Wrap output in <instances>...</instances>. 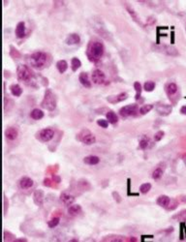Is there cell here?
Here are the masks:
<instances>
[{
  "label": "cell",
  "mask_w": 186,
  "mask_h": 242,
  "mask_svg": "<svg viewBox=\"0 0 186 242\" xmlns=\"http://www.w3.org/2000/svg\"><path fill=\"white\" fill-rule=\"evenodd\" d=\"M104 52H105L104 45L101 42L94 41V42H91L88 45L86 55L91 62H98L102 58V56L104 55Z\"/></svg>",
  "instance_id": "obj_1"
},
{
  "label": "cell",
  "mask_w": 186,
  "mask_h": 242,
  "mask_svg": "<svg viewBox=\"0 0 186 242\" xmlns=\"http://www.w3.org/2000/svg\"><path fill=\"white\" fill-rule=\"evenodd\" d=\"M48 58H49V55L46 54V52L37 51L29 56V62H30L31 66H33L34 68L42 69L47 65Z\"/></svg>",
  "instance_id": "obj_2"
},
{
  "label": "cell",
  "mask_w": 186,
  "mask_h": 242,
  "mask_svg": "<svg viewBox=\"0 0 186 242\" xmlns=\"http://www.w3.org/2000/svg\"><path fill=\"white\" fill-rule=\"evenodd\" d=\"M56 96L50 89H47L44 95V99L42 101V107L49 111H53L56 108Z\"/></svg>",
  "instance_id": "obj_3"
},
{
  "label": "cell",
  "mask_w": 186,
  "mask_h": 242,
  "mask_svg": "<svg viewBox=\"0 0 186 242\" xmlns=\"http://www.w3.org/2000/svg\"><path fill=\"white\" fill-rule=\"evenodd\" d=\"M18 79L20 81L23 82H28L31 81V80L33 79V73L31 71V69L26 66V65H20L18 67Z\"/></svg>",
  "instance_id": "obj_4"
},
{
  "label": "cell",
  "mask_w": 186,
  "mask_h": 242,
  "mask_svg": "<svg viewBox=\"0 0 186 242\" xmlns=\"http://www.w3.org/2000/svg\"><path fill=\"white\" fill-rule=\"evenodd\" d=\"M138 113H140V109L138 107V105H136V104L128 105V106L121 108L119 111V114L124 118L136 116V115H138Z\"/></svg>",
  "instance_id": "obj_5"
},
{
  "label": "cell",
  "mask_w": 186,
  "mask_h": 242,
  "mask_svg": "<svg viewBox=\"0 0 186 242\" xmlns=\"http://www.w3.org/2000/svg\"><path fill=\"white\" fill-rule=\"evenodd\" d=\"M80 140L81 141L82 143H85L86 145H90V144H93L95 143L96 142V138L95 136L93 135L89 130L85 129L84 131H81L80 134Z\"/></svg>",
  "instance_id": "obj_6"
},
{
  "label": "cell",
  "mask_w": 186,
  "mask_h": 242,
  "mask_svg": "<svg viewBox=\"0 0 186 242\" xmlns=\"http://www.w3.org/2000/svg\"><path fill=\"white\" fill-rule=\"evenodd\" d=\"M37 136H38V139L41 142H49L54 136V131L53 129H50V128H46V129L41 130L38 133Z\"/></svg>",
  "instance_id": "obj_7"
},
{
  "label": "cell",
  "mask_w": 186,
  "mask_h": 242,
  "mask_svg": "<svg viewBox=\"0 0 186 242\" xmlns=\"http://www.w3.org/2000/svg\"><path fill=\"white\" fill-rule=\"evenodd\" d=\"M91 78H92L93 83H95V85H103V83H104L105 80H106L105 74L103 73L101 70H99V69H95L94 71L92 72Z\"/></svg>",
  "instance_id": "obj_8"
},
{
  "label": "cell",
  "mask_w": 186,
  "mask_h": 242,
  "mask_svg": "<svg viewBox=\"0 0 186 242\" xmlns=\"http://www.w3.org/2000/svg\"><path fill=\"white\" fill-rule=\"evenodd\" d=\"M155 109H156V111L160 115H162V116H166V115H169L172 112V107L170 105L162 104V103H158Z\"/></svg>",
  "instance_id": "obj_9"
},
{
  "label": "cell",
  "mask_w": 186,
  "mask_h": 242,
  "mask_svg": "<svg viewBox=\"0 0 186 242\" xmlns=\"http://www.w3.org/2000/svg\"><path fill=\"white\" fill-rule=\"evenodd\" d=\"M127 98H128V94L126 92H122V93L117 94V95H112V96L108 97L107 100L111 104H116V103H119V102L126 100Z\"/></svg>",
  "instance_id": "obj_10"
},
{
  "label": "cell",
  "mask_w": 186,
  "mask_h": 242,
  "mask_svg": "<svg viewBox=\"0 0 186 242\" xmlns=\"http://www.w3.org/2000/svg\"><path fill=\"white\" fill-rule=\"evenodd\" d=\"M60 201L65 205H71L75 202V197L67 192H63L60 194Z\"/></svg>",
  "instance_id": "obj_11"
},
{
  "label": "cell",
  "mask_w": 186,
  "mask_h": 242,
  "mask_svg": "<svg viewBox=\"0 0 186 242\" xmlns=\"http://www.w3.org/2000/svg\"><path fill=\"white\" fill-rule=\"evenodd\" d=\"M33 199L36 205L41 206L44 202V192L42 190H36L33 194Z\"/></svg>",
  "instance_id": "obj_12"
},
{
  "label": "cell",
  "mask_w": 186,
  "mask_h": 242,
  "mask_svg": "<svg viewBox=\"0 0 186 242\" xmlns=\"http://www.w3.org/2000/svg\"><path fill=\"white\" fill-rule=\"evenodd\" d=\"M165 90H166V93L168 94V96L171 98L172 96L174 95V94H177V92L178 90V87L174 82H170L166 85V87H165Z\"/></svg>",
  "instance_id": "obj_13"
},
{
  "label": "cell",
  "mask_w": 186,
  "mask_h": 242,
  "mask_svg": "<svg viewBox=\"0 0 186 242\" xmlns=\"http://www.w3.org/2000/svg\"><path fill=\"white\" fill-rule=\"evenodd\" d=\"M18 130L14 127H10L5 131V136L9 141H15L18 138Z\"/></svg>",
  "instance_id": "obj_14"
},
{
  "label": "cell",
  "mask_w": 186,
  "mask_h": 242,
  "mask_svg": "<svg viewBox=\"0 0 186 242\" xmlns=\"http://www.w3.org/2000/svg\"><path fill=\"white\" fill-rule=\"evenodd\" d=\"M79 80H80V82L81 83L82 85H84L85 87L86 88H90L91 87V81L89 80V78H88V75L87 73H80V76H79Z\"/></svg>",
  "instance_id": "obj_15"
},
{
  "label": "cell",
  "mask_w": 186,
  "mask_h": 242,
  "mask_svg": "<svg viewBox=\"0 0 186 242\" xmlns=\"http://www.w3.org/2000/svg\"><path fill=\"white\" fill-rule=\"evenodd\" d=\"M80 41V36H79L78 34H76V33H72V34L68 35L67 38H66V40H65L66 44H67V45H70V46L79 44Z\"/></svg>",
  "instance_id": "obj_16"
},
{
  "label": "cell",
  "mask_w": 186,
  "mask_h": 242,
  "mask_svg": "<svg viewBox=\"0 0 186 242\" xmlns=\"http://www.w3.org/2000/svg\"><path fill=\"white\" fill-rule=\"evenodd\" d=\"M25 35V25L23 22H20L18 23L17 27H16V36L18 39L23 38Z\"/></svg>",
  "instance_id": "obj_17"
},
{
  "label": "cell",
  "mask_w": 186,
  "mask_h": 242,
  "mask_svg": "<svg viewBox=\"0 0 186 242\" xmlns=\"http://www.w3.org/2000/svg\"><path fill=\"white\" fill-rule=\"evenodd\" d=\"M19 186L22 189H29L33 186V180L30 177L24 176L19 181Z\"/></svg>",
  "instance_id": "obj_18"
},
{
  "label": "cell",
  "mask_w": 186,
  "mask_h": 242,
  "mask_svg": "<svg viewBox=\"0 0 186 242\" xmlns=\"http://www.w3.org/2000/svg\"><path fill=\"white\" fill-rule=\"evenodd\" d=\"M170 202H171V198L168 196H160L156 201L157 204L164 208L168 207V205L170 204Z\"/></svg>",
  "instance_id": "obj_19"
},
{
  "label": "cell",
  "mask_w": 186,
  "mask_h": 242,
  "mask_svg": "<svg viewBox=\"0 0 186 242\" xmlns=\"http://www.w3.org/2000/svg\"><path fill=\"white\" fill-rule=\"evenodd\" d=\"M100 162V159L99 157L97 156H94V155H89V156H86L85 159H84V163L86 164V165H89V166H94V165H97L99 164Z\"/></svg>",
  "instance_id": "obj_20"
},
{
  "label": "cell",
  "mask_w": 186,
  "mask_h": 242,
  "mask_svg": "<svg viewBox=\"0 0 186 242\" xmlns=\"http://www.w3.org/2000/svg\"><path fill=\"white\" fill-rule=\"evenodd\" d=\"M81 213V206L79 204H74V205H71L68 208V214L71 216H78Z\"/></svg>",
  "instance_id": "obj_21"
},
{
  "label": "cell",
  "mask_w": 186,
  "mask_h": 242,
  "mask_svg": "<svg viewBox=\"0 0 186 242\" xmlns=\"http://www.w3.org/2000/svg\"><path fill=\"white\" fill-rule=\"evenodd\" d=\"M106 116H107V121L110 122L111 124H112V125L117 124V122H118V117H117V115H116V113L115 111H109L107 112V114H106Z\"/></svg>",
  "instance_id": "obj_22"
},
{
  "label": "cell",
  "mask_w": 186,
  "mask_h": 242,
  "mask_svg": "<svg viewBox=\"0 0 186 242\" xmlns=\"http://www.w3.org/2000/svg\"><path fill=\"white\" fill-rule=\"evenodd\" d=\"M30 116L34 120H40L44 117V112H43V111H41L39 109H34L30 112Z\"/></svg>",
  "instance_id": "obj_23"
},
{
  "label": "cell",
  "mask_w": 186,
  "mask_h": 242,
  "mask_svg": "<svg viewBox=\"0 0 186 242\" xmlns=\"http://www.w3.org/2000/svg\"><path fill=\"white\" fill-rule=\"evenodd\" d=\"M126 9H127V11H128V13L131 15V17H132V18L135 20V22L137 23H139L140 25H142V26H143V24L142 23V22H141V19H140V18H139V16H138V14L135 12V10L134 9H132V8H130V7H128V6H126Z\"/></svg>",
  "instance_id": "obj_24"
},
{
  "label": "cell",
  "mask_w": 186,
  "mask_h": 242,
  "mask_svg": "<svg viewBox=\"0 0 186 242\" xmlns=\"http://www.w3.org/2000/svg\"><path fill=\"white\" fill-rule=\"evenodd\" d=\"M10 90H11V93L16 97H19L23 93V88L18 85H12L11 87H10Z\"/></svg>",
  "instance_id": "obj_25"
},
{
  "label": "cell",
  "mask_w": 186,
  "mask_h": 242,
  "mask_svg": "<svg viewBox=\"0 0 186 242\" xmlns=\"http://www.w3.org/2000/svg\"><path fill=\"white\" fill-rule=\"evenodd\" d=\"M173 220H177V221H179V222L186 223V209L181 210L179 213L173 215Z\"/></svg>",
  "instance_id": "obj_26"
},
{
  "label": "cell",
  "mask_w": 186,
  "mask_h": 242,
  "mask_svg": "<svg viewBox=\"0 0 186 242\" xmlns=\"http://www.w3.org/2000/svg\"><path fill=\"white\" fill-rule=\"evenodd\" d=\"M56 68H57V70H58V72L59 73H64L66 70H67V68H68V64H67V62L65 61V60H59L57 63H56Z\"/></svg>",
  "instance_id": "obj_27"
},
{
  "label": "cell",
  "mask_w": 186,
  "mask_h": 242,
  "mask_svg": "<svg viewBox=\"0 0 186 242\" xmlns=\"http://www.w3.org/2000/svg\"><path fill=\"white\" fill-rule=\"evenodd\" d=\"M81 66V62L79 58L77 57H74L73 59L71 60V68H72V71L76 72L80 67Z\"/></svg>",
  "instance_id": "obj_28"
},
{
  "label": "cell",
  "mask_w": 186,
  "mask_h": 242,
  "mask_svg": "<svg viewBox=\"0 0 186 242\" xmlns=\"http://www.w3.org/2000/svg\"><path fill=\"white\" fill-rule=\"evenodd\" d=\"M165 49H164V52L168 55H172V56H175L178 54V51L175 49L173 47H168V46H164Z\"/></svg>",
  "instance_id": "obj_29"
},
{
  "label": "cell",
  "mask_w": 186,
  "mask_h": 242,
  "mask_svg": "<svg viewBox=\"0 0 186 242\" xmlns=\"http://www.w3.org/2000/svg\"><path fill=\"white\" fill-rule=\"evenodd\" d=\"M162 175H163V170L161 169V167H157V169H155L152 172V177L155 180L160 179V178L162 177Z\"/></svg>",
  "instance_id": "obj_30"
},
{
  "label": "cell",
  "mask_w": 186,
  "mask_h": 242,
  "mask_svg": "<svg viewBox=\"0 0 186 242\" xmlns=\"http://www.w3.org/2000/svg\"><path fill=\"white\" fill-rule=\"evenodd\" d=\"M150 189H151V184L150 183H143L140 187V191L142 194H147L150 191Z\"/></svg>",
  "instance_id": "obj_31"
},
{
  "label": "cell",
  "mask_w": 186,
  "mask_h": 242,
  "mask_svg": "<svg viewBox=\"0 0 186 242\" xmlns=\"http://www.w3.org/2000/svg\"><path fill=\"white\" fill-rule=\"evenodd\" d=\"M134 88H135V90H136V92H137L135 99H136V100H139V98L141 97V92H142V85H141V83H140L139 81H136L135 83H134Z\"/></svg>",
  "instance_id": "obj_32"
},
{
  "label": "cell",
  "mask_w": 186,
  "mask_h": 242,
  "mask_svg": "<svg viewBox=\"0 0 186 242\" xmlns=\"http://www.w3.org/2000/svg\"><path fill=\"white\" fill-rule=\"evenodd\" d=\"M143 88H144V90H146V91L150 92V91L154 90V88H155V83H154L153 81H151V80L147 81L146 83H144Z\"/></svg>",
  "instance_id": "obj_33"
},
{
  "label": "cell",
  "mask_w": 186,
  "mask_h": 242,
  "mask_svg": "<svg viewBox=\"0 0 186 242\" xmlns=\"http://www.w3.org/2000/svg\"><path fill=\"white\" fill-rule=\"evenodd\" d=\"M153 106L152 105H144V106H142L141 109H140V114H147V112H149L151 110H152Z\"/></svg>",
  "instance_id": "obj_34"
},
{
  "label": "cell",
  "mask_w": 186,
  "mask_h": 242,
  "mask_svg": "<svg viewBox=\"0 0 186 242\" xmlns=\"http://www.w3.org/2000/svg\"><path fill=\"white\" fill-rule=\"evenodd\" d=\"M58 224H59V218H58V217H54V218H53V219L49 220V222H48V226H49V228H50V229H53V228L56 227Z\"/></svg>",
  "instance_id": "obj_35"
},
{
  "label": "cell",
  "mask_w": 186,
  "mask_h": 242,
  "mask_svg": "<svg viewBox=\"0 0 186 242\" xmlns=\"http://www.w3.org/2000/svg\"><path fill=\"white\" fill-rule=\"evenodd\" d=\"M149 144V140L148 139H142L140 141V148L141 149H146L147 148V146Z\"/></svg>",
  "instance_id": "obj_36"
},
{
  "label": "cell",
  "mask_w": 186,
  "mask_h": 242,
  "mask_svg": "<svg viewBox=\"0 0 186 242\" xmlns=\"http://www.w3.org/2000/svg\"><path fill=\"white\" fill-rule=\"evenodd\" d=\"M97 124L102 128H108V126H109V122L107 120H104V119H99L97 121Z\"/></svg>",
  "instance_id": "obj_37"
},
{
  "label": "cell",
  "mask_w": 186,
  "mask_h": 242,
  "mask_svg": "<svg viewBox=\"0 0 186 242\" xmlns=\"http://www.w3.org/2000/svg\"><path fill=\"white\" fill-rule=\"evenodd\" d=\"M164 132L163 131H159V132H157L156 134H155V136H154V140H155V142H159V141H161L162 139H163V136H164Z\"/></svg>",
  "instance_id": "obj_38"
},
{
  "label": "cell",
  "mask_w": 186,
  "mask_h": 242,
  "mask_svg": "<svg viewBox=\"0 0 186 242\" xmlns=\"http://www.w3.org/2000/svg\"><path fill=\"white\" fill-rule=\"evenodd\" d=\"M112 196H113V198H115V199H116V201L117 203H120L121 198H120V197H119V194H118L117 192H113V193H112Z\"/></svg>",
  "instance_id": "obj_39"
},
{
  "label": "cell",
  "mask_w": 186,
  "mask_h": 242,
  "mask_svg": "<svg viewBox=\"0 0 186 242\" xmlns=\"http://www.w3.org/2000/svg\"><path fill=\"white\" fill-rule=\"evenodd\" d=\"M51 182H54L51 179H49V178H45V180H44V185L45 186H51Z\"/></svg>",
  "instance_id": "obj_40"
},
{
  "label": "cell",
  "mask_w": 186,
  "mask_h": 242,
  "mask_svg": "<svg viewBox=\"0 0 186 242\" xmlns=\"http://www.w3.org/2000/svg\"><path fill=\"white\" fill-rule=\"evenodd\" d=\"M111 242H126V241H125V239H124V238H122V237L118 236V237L113 238Z\"/></svg>",
  "instance_id": "obj_41"
},
{
  "label": "cell",
  "mask_w": 186,
  "mask_h": 242,
  "mask_svg": "<svg viewBox=\"0 0 186 242\" xmlns=\"http://www.w3.org/2000/svg\"><path fill=\"white\" fill-rule=\"evenodd\" d=\"M60 180H61V178H60L59 176H57V175H54V176H53V181H54V183H59Z\"/></svg>",
  "instance_id": "obj_42"
},
{
  "label": "cell",
  "mask_w": 186,
  "mask_h": 242,
  "mask_svg": "<svg viewBox=\"0 0 186 242\" xmlns=\"http://www.w3.org/2000/svg\"><path fill=\"white\" fill-rule=\"evenodd\" d=\"M13 242H27V239H26V238H23V237H20V238L15 239Z\"/></svg>",
  "instance_id": "obj_43"
},
{
  "label": "cell",
  "mask_w": 186,
  "mask_h": 242,
  "mask_svg": "<svg viewBox=\"0 0 186 242\" xmlns=\"http://www.w3.org/2000/svg\"><path fill=\"white\" fill-rule=\"evenodd\" d=\"M6 210H7V198L6 197H4V214H6Z\"/></svg>",
  "instance_id": "obj_44"
},
{
  "label": "cell",
  "mask_w": 186,
  "mask_h": 242,
  "mask_svg": "<svg viewBox=\"0 0 186 242\" xmlns=\"http://www.w3.org/2000/svg\"><path fill=\"white\" fill-rule=\"evenodd\" d=\"M180 112H181L182 114H185V115H186V106H183V107L180 109Z\"/></svg>",
  "instance_id": "obj_45"
},
{
  "label": "cell",
  "mask_w": 186,
  "mask_h": 242,
  "mask_svg": "<svg viewBox=\"0 0 186 242\" xmlns=\"http://www.w3.org/2000/svg\"><path fill=\"white\" fill-rule=\"evenodd\" d=\"M129 242H137V238L136 237H131L129 239Z\"/></svg>",
  "instance_id": "obj_46"
},
{
  "label": "cell",
  "mask_w": 186,
  "mask_h": 242,
  "mask_svg": "<svg viewBox=\"0 0 186 242\" xmlns=\"http://www.w3.org/2000/svg\"><path fill=\"white\" fill-rule=\"evenodd\" d=\"M85 242H95V240L92 239V238H88V239L85 240Z\"/></svg>",
  "instance_id": "obj_47"
},
{
  "label": "cell",
  "mask_w": 186,
  "mask_h": 242,
  "mask_svg": "<svg viewBox=\"0 0 186 242\" xmlns=\"http://www.w3.org/2000/svg\"><path fill=\"white\" fill-rule=\"evenodd\" d=\"M68 242H79V240H78V239H76V238H73V239L69 240Z\"/></svg>",
  "instance_id": "obj_48"
},
{
  "label": "cell",
  "mask_w": 186,
  "mask_h": 242,
  "mask_svg": "<svg viewBox=\"0 0 186 242\" xmlns=\"http://www.w3.org/2000/svg\"><path fill=\"white\" fill-rule=\"evenodd\" d=\"M181 201L184 202V203H186V197H185V196H182V197H181Z\"/></svg>",
  "instance_id": "obj_49"
},
{
  "label": "cell",
  "mask_w": 186,
  "mask_h": 242,
  "mask_svg": "<svg viewBox=\"0 0 186 242\" xmlns=\"http://www.w3.org/2000/svg\"><path fill=\"white\" fill-rule=\"evenodd\" d=\"M182 158H183V162H184V164L186 165V155H184Z\"/></svg>",
  "instance_id": "obj_50"
}]
</instances>
